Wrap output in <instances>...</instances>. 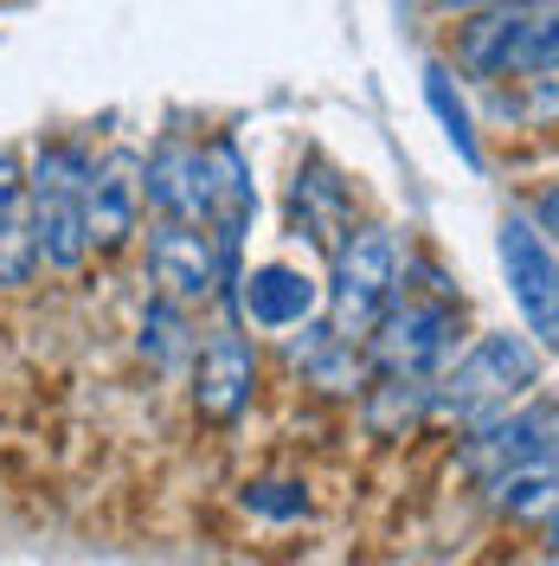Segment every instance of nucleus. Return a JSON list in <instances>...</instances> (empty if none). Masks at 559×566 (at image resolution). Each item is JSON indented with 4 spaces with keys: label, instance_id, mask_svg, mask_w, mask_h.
Instances as JSON below:
<instances>
[{
    "label": "nucleus",
    "instance_id": "nucleus-1",
    "mask_svg": "<svg viewBox=\"0 0 559 566\" xmlns=\"http://www.w3.org/2000/svg\"><path fill=\"white\" fill-rule=\"evenodd\" d=\"M534 387H540V348H534L527 335L495 328V335H476V342L431 380V412L463 424V431H476V424L502 419L508 406H521Z\"/></svg>",
    "mask_w": 559,
    "mask_h": 566
},
{
    "label": "nucleus",
    "instance_id": "nucleus-2",
    "mask_svg": "<svg viewBox=\"0 0 559 566\" xmlns=\"http://www.w3.org/2000/svg\"><path fill=\"white\" fill-rule=\"evenodd\" d=\"M456 335H463V296L451 283L431 277L419 290L399 283L392 310L367 335V360L373 374H392V380H437L456 360Z\"/></svg>",
    "mask_w": 559,
    "mask_h": 566
},
{
    "label": "nucleus",
    "instance_id": "nucleus-3",
    "mask_svg": "<svg viewBox=\"0 0 559 566\" xmlns=\"http://www.w3.org/2000/svg\"><path fill=\"white\" fill-rule=\"evenodd\" d=\"M456 65L470 77H553L559 0H489V13L456 27Z\"/></svg>",
    "mask_w": 559,
    "mask_h": 566
},
{
    "label": "nucleus",
    "instance_id": "nucleus-4",
    "mask_svg": "<svg viewBox=\"0 0 559 566\" xmlns=\"http://www.w3.org/2000/svg\"><path fill=\"white\" fill-rule=\"evenodd\" d=\"M84 193H91V155L77 142H39L27 168V200H33V239L45 271H77L91 258Z\"/></svg>",
    "mask_w": 559,
    "mask_h": 566
},
{
    "label": "nucleus",
    "instance_id": "nucleus-5",
    "mask_svg": "<svg viewBox=\"0 0 559 566\" xmlns=\"http://www.w3.org/2000/svg\"><path fill=\"white\" fill-rule=\"evenodd\" d=\"M392 296H399V239L386 226H354L335 245V271H328V335L367 348Z\"/></svg>",
    "mask_w": 559,
    "mask_h": 566
},
{
    "label": "nucleus",
    "instance_id": "nucleus-6",
    "mask_svg": "<svg viewBox=\"0 0 559 566\" xmlns=\"http://www.w3.org/2000/svg\"><path fill=\"white\" fill-rule=\"evenodd\" d=\"M502 271H508V290L521 303L527 335L540 348H559V258H553V239L527 212L502 219Z\"/></svg>",
    "mask_w": 559,
    "mask_h": 566
},
{
    "label": "nucleus",
    "instance_id": "nucleus-7",
    "mask_svg": "<svg viewBox=\"0 0 559 566\" xmlns=\"http://www.w3.org/2000/svg\"><path fill=\"white\" fill-rule=\"evenodd\" d=\"M148 277L168 303H207L219 296V277H225V245L212 226H187V219H161L148 232Z\"/></svg>",
    "mask_w": 559,
    "mask_h": 566
},
{
    "label": "nucleus",
    "instance_id": "nucleus-8",
    "mask_svg": "<svg viewBox=\"0 0 559 566\" xmlns=\"http://www.w3.org/2000/svg\"><path fill=\"white\" fill-rule=\"evenodd\" d=\"M141 207H148V187H141V155L136 148H109L104 161H91L84 232H91V251H97V258H116V251L136 239Z\"/></svg>",
    "mask_w": 559,
    "mask_h": 566
},
{
    "label": "nucleus",
    "instance_id": "nucleus-9",
    "mask_svg": "<svg viewBox=\"0 0 559 566\" xmlns=\"http://www.w3.org/2000/svg\"><path fill=\"white\" fill-rule=\"evenodd\" d=\"M553 451H559V406L553 399H521V406H508L502 419L470 431L463 463L489 483L502 470H515V463H527V458H553Z\"/></svg>",
    "mask_w": 559,
    "mask_h": 566
},
{
    "label": "nucleus",
    "instance_id": "nucleus-10",
    "mask_svg": "<svg viewBox=\"0 0 559 566\" xmlns=\"http://www.w3.org/2000/svg\"><path fill=\"white\" fill-rule=\"evenodd\" d=\"M141 187H148V207L161 212V219L212 226V155L207 148L168 136L141 161Z\"/></svg>",
    "mask_w": 559,
    "mask_h": 566
},
{
    "label": "nucleus",
    "instance_id": "nucleus-11",
    "mask_svg": "<svg viewBox=\"0 0 559 566\" xmlns=\"http://www.w3.org/2000/svg\"><path fill=\"white\" fill-rule=\"evenodd\" d=\"M251 392H257V348L239 328L212 335L200 348V367H193V412L207 424H232L251 406Z\"/></svg>",
    "mask_w": 559,
    "mask_h": 566
},
{
    "label": "nucleus",
    "instance_id": "nucleus-12",
    "mask_svg": "<svg viewBox=\"0 0 559 566\" xmlns=\"http://www.w3.org/2000/svg\"><path fill=\"white\" fill-rule=\"evenodd\" d=\"M39 271V239H33V200H27V168L13 148H0V283L20 290Z\"/></svg>",
    "mask_w": 559,
    "mask_h": 566
},
{
    "label": "nucleus",
    "instance_id": "nucleus-13",
    "mask_svg": "<svg viewBox=\"0 0 559 566\" xmlns=\"http://www.w3.org/2000/svg\"><path fill=\"white\" fill-rule=\"evenodd\" d=\"M239 310H245V322H257V328H303V322L315 316V283L303 277V271H289V264H264V271L245 277Z\"/></svg>",
    "mask_w": 559,
    "mask_h": 566
},
{
    "label": "nucleus",
    "instance_id": "nucleus-14",
    "mask_svg": "<svg viewBox=\"0 0 559 566\" xmlns=\"http://www.w3.org/2000/svg\"><path fill=\"white\" fill-rule=\"evenodd\" d=\"M483 490H489V502L502 509V515H515V522L553 515L559 509V451L553 458H527V463H515V470H502V476H489Z\"/></svg>",
    "mask_w": 559,
    "mask_h": 566
},
{
    "label": "nucleus",
    "instance_id": "nucleus-15",
    "mask_svg": "<svg viewBox=\"0 0 559 566\" xmlns=\"http://www.w3.org/2000/svg\"><path fill=\"white\" fill-rule=\"evenodd\" d=\"M431 412V380H392V374H373V392H367V419L380 438L405 431L412 419Z\"/></svg>",
    "mask_w": 559,
    "mask_h": 566
},
{
    "label": "nucleus",
    "instance_id": "nucleus-16",
    "mask_svg": "<svg viewBox=\"0 0 559 566\" xmlns=\"http://www.w3.org/2000/svg\"><path fill=\"white\" fill-rule=\"evenodd\" d=\"M431 104L444 109V123H451V142L463 148V155H470V161H476V142H470V123H463V109L451 104V77H444V71H431Z\"/></svg>",
    "mask_w": 559,
    "mask_h": 566
},
{
    "label": "nucleus",
    "instance_id": "nucleus-17",
    "mask_svg": "<svg viewBox=\"0 0 559 566\" xmlns=\"http://www.w3.org/2000/svg\"><path fill=\"white\" fill-rule=\"evenodd\" d=\"M283 483H257V490L245 495L251 509H264V515H296V509H303V495H277Z\"/></svg>",
    "mask_w": 559,
    "mask_h": 566
},
{
    "label": "nucleus",
    "instance_id": "nucleus-18",
    "mask_svg": "<svg viewBox=\"0 0 559 566\" xmlns=\"http://www.w3.org/2000/svg\"><path fill=\"white\" fill-rule=\"evenodd\" d=\"M527 219H534V226H540V232H547V239L559 245V180L547 187V193H540V200H534V212H527Z\"/></svg>",
    "mask_w": 559,
    "mask_h": 566
},
{
    "label": "nucleus",
    "instance_id": "nucleus-19",
    "mask_svg": "<svg viewBox=\"0 0 559 566\" xmlns=\"http://www.w3.org/2000/svg\"><path fill=\"white\" fill-rule=\"evenodd\" d=\"M547 528H553V547H559V509H553V515H547Z\"/></svg>",
    "mask_w": 559,
    "mask_h": 566
},
{
    "label": "nucleus",
    "instance_id": "nucleus-20",
    "mask_svg": "<svg viewBox=\"0 0 559 566\" xmlns=\"http://www.w3.org/2000/svg\"><path fill=\"white\" fill-rule=\"evenodd\" d=\"M553 566H559V560H553Z\"/></svg>",
    "mask_w": 559,
    "mask_h": 566
}]
</instances>
